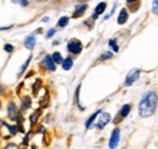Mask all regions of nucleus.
<instances>
[{
  "instance_id": "8",
  "label": "nucleus",
  "mask_w": 158,
  "mask_h": 149,
  "mask_svg": "<svg viewBox=\"0 0 158 149\" xmlns=\"http://www.w3.org/2000/svg\"><path fill=\"white\" fill-rule=\"evenodd\" d=\"M34 45H35V36H34L33 34H29V35L26 38V40H25V46H26L27 49L32 50V49L34 47Z\"/></svg>"
},
{
  "instance_id": "19",
  "label": "nucleus",
  "mask_w": 158,
  "mask_h": 149,
  "mask_svg": "<svg viewBox=\"0 0 158 149\" xmlns=\"http://www.w3.org/2000/svg\"><path fill=\"white\" fill-rule=\"evenodd\" d=\"M29 106H31V100H29V97H26L22 102V108L27 109V108H29Z\"/></svg>"
},
{
  "instance_id": "23",
  "label": "nucleus",
  "mask_w": 158,
  "mask_h": 149,
  "mask_svg": "<svg viewBox=\"0 0 158 149\" xmlns=\"http://www.w3.org/2000/svg\"><path fill=\"white\" fill-rule=\"evenodd\" d=\"M152 10H153V12H154V14H158V0H153Z\"/></svg>"
},
{
  "instance_id": "1",
  "label": "nucleus",
  "mask_w": 158,
  "mask_h": 149,
  "mask_svg": "<svg viewBox=\"0 0 158 149\" xmlns=\"http://www.w3.org/2000/svg\"><path fill=\"white\" fill-rule=\"evenodd\" d=\"M157 107V95L152 91H148L143 95L140 104H139V114L143 118L151 116Z\"/></svg>"
},
{
  "instance_id": "6",
  "label": "nucleus",
  "mask_w": 158,
  "mask_h": 149,
  "mask_svg": "<svg viewBox=\"0 0 158 149\" xmlns=\"http://www.w3.org/2000/svg\"><path fill=\"white\" fill-rule=\"evenodd\" d=\"M8 115L11 119H17V108L14 102H10L8 106Z\"/></svg>"
},
{
  "instance_id": "10",
  "label": "nucleus",
  "mask_w": 158,
  "mask_h": 149,
  "mask_svg": "<svg viewBox=\"0 0 158 149\" xmlns=\"http://www.w3.org/2000/svg\"><path fill=\"white\" fill-rule=\"evenodd\" d=\"M127 20H128V12H127L125 9H122V10H120V14H119V17H118V23H119V24H123V23L127 22Z\"/></svg>"
},
{
  "instance_id": "29",
  "label": "nucleus",
  "mask_w": 158,
  "mask_h": 149,
  "mask_svg": "<svg viewBox=\"0 0 158 149\" xmlns=\"http://www.w3.org/2000/svg\"><path fill=\"white\" fill-rule=\"evenodd\" d=\"M48 21H49V17H44L43 18V22H48Z\"/></svg>"
},
{
  "instance_id": "14",
  "label": "nucleus",
  "mask_w": 158,
  "mask_h": 149,
  "mask_svg": "<svg viewBox=\"0 0 158 149\" xmlns=\"http://www.w3.org/2000/svg\"><path fill=\"white\" fill-rule=\"evenodd\" d=\"M129 112H130V106H129V104H124V106L122 107V109H120V115H122L123 118H125V116L129 114Z\"/></svg>"
},
{
  "instance_id": "13",
  "label": "nucleus",
  "mask_w": 158,
  "mask_h": 149,
  "mask_svg": "<svg viewBox=\"0 0 158 149\" xmlns=\"http://www.w3.org/2000/svg\"><path fill=\"white\" fill-rule=\"evenodd\" d=\"M99 114H101V110H96V112H95V113H94V114H93V115H91V116L89 118V120H88V121L85 122V126H87V128H89V127H90L91 122H93V121H94V120L96 119V116H97Z\"/></svg>"
},
{
  "instance_id": "30",
  "label": "nucleus",
  "mask_w": 158,
  "mask_h": 149,
  "mask_svg": "<svg viewBox=\"0 0 158 149\" xmlns=\"http://www.w3.org/2000/svg\"><path fill=\"white\" fill-rule=\"evenodd\" d=\"M78 2H87V0H78Z\"/></svg>"
},
{
  "instance_id": "26",
  "label": "nucleus",
  "mask_w": 158,
  "mask_h": 149,
  "mask_svg": "<svg viewBox=\"0 0 158 149\" xmlns=\"http://www.w3.org/2000/svg\"><path fill=\"white\" fill-rule=\"evenodd\" d=\"M39 114H40V110H37V113H34V114L31 116V120H32V121H34V120L39 116Z\"/></svg>"
},
{
  "instance_id": "4",
  "label": "nucleus",
  "mask_w": 158,
  "mask_h": 149,
  "mask_svg": "<svg viewBox=\"0 0 158 149\" xmlns=\"http://www.w3.org/2000/svg\"><path fill=\"white\" fill-rule=\"evenodd\" d=\"M119 139H120V131L119 128H114L110 139V149H116L119 143Z\"/></svg>"
},
{
  "instance_id": "18",
  "label": "nucleus",
  "mask_w": 158,
  "mask_h": 149,
  "mask_svg": "<svg viewBox=\"0 0 158 149\" xmlns=\"http://www.w3.org/2000/svg\"><path fill=\"white\" fill-rule=\"evenodd\" d=\"M67 23H68V17H61L60 20H58V26L60 27H64V26H67Z\"/></svg>"
},
{
  "instance_id": "21",
  "label": "nucleus",
  "mask_w": 158,
  "mask_h": 149,
  "mask_svg": "<svg viewBox=\"0 0 158 149\" xmlns=\"http://www.w3.org/2000/svg\"><path fill=\"white\" fill-rule=\"evenodd\" d=\"M15 4H20L21 6H27L28 5V0H11Z\"/></svg>"
},
{
  "instance_id": "15",
  "label": "nucleus",
  "mask_w": 158,
  "mask_h": 149,
  "mask_svg": "<svg viewBox=\"0 0 158 149\" xmlns=\"http://www.w3.org/2000/svg\"><path fill=\"white\" fill-rule=\"evenodd\" d=\"M52 58H54L55 63H62V62H63V61H62V56H61L60 52H55V53L52 55Z\"/></svg>"
},
{
  "instance_id": "12",
  "label": "nucleus",
  "mask_w": 158,
  "mask_h": 149,
  "mask_svg": "<svg viewBox=\"0 0 158 149\" xmlns=\"http://www.w3.org/2000/svg\"><path fill=\"white\" fill-rule=\"evenodd\" d=\"M105 9H106V3H100V4L95 8V14H96V16H99V15L104 14Z\"/></svg>"
},
{
  "instance_id": "25",
  "label": "nucleus",
  "mask_w": 158,
  "mask_h": 149,
  "mask_svg": "<svg viewBox=\"0 0 158 149\" xmlns=\"http://www.w3.org/2000/svg\"><path fill=\"white\" fill-rule=\"evenodd\" d=\"M4 49H5V51H6V52H12V51H14V46H12V45H10V44H6Z\"/></svg>"
},
{
  "instance_id": "11",
  "label": "nucleus",
  "mask_w": 158,
  "mask_h": 149,
  "mask_svg": "<svg viewBox=\"0 0 158 149\" xmlns=\"http://www.w3.org/2000/svg\"><path fill=\"white\" fill-rule=\"evenodd\" d=\"M72 65H73V61H72V58H66L63 62H62V68L64 69V70H69L71 68H72Z\"/></svg>"
},
{
  "instance_id": "3",
  "label": "nucleus",
  "mask_w": 158,
  "mask_h": 149,
  "mask_svg": "<svg viewBox=\"0 0 158 149\" xmlns=\"http://www.w3.org/2000/svg\"><path fill=\"white\" fill-rule=\"evenodd\" d=\"M139 77H140V70H139V69H133V70H130V71L128 73L127 78H125V85H127V86L133 85V84L137 80Z\"/></svg>"
},
{
  "instance_id": "24",
  "label": "nucleus",
  "mask_w": 158,
  "mask_h": 149,
  "mask_svg": "<svg viewBox=\"0 0 158 149\" xmlns=\"http://www.w3.org/2000/svg\"><path fill=\"white\" fill-rule=\"evenodd\" d=\"M56 33V29L55 28H51V29H49L48 30V34H46V38H51L54 34Z\"/></svg>"
},
{
  "instance_id": "16",
  "label": "nucleus",
  "mask_w": 158,
  "mask_h": 149,
  "mask_svg": "<svg viewBox=\"0 0 158 149\" xmlns=\"http://www.w3.org/2000/svg\"><path fill=\"white\" fill-rule=\"evenodd\" d=\"M29 61H31V57H28V59H27V61L23 63V65L21 67V69H20V71H18V77H20V75H22V74L25 73V69L28 67V64H29Z\"/></svg>"
},
{
  "instance_id": "17",
  "label": "nucleus",
  "mask_w": 158,
  "mask_h": 149,
  "mask_svg": "<svg viewBox=\"0 0 158 149\" xmlns=\"http://www.w3.org/2000/svg\"><path fill=\"white\" fill-rule=\"evenodd\" d=\"M112 56H113V53L110 52V51H107V52H105V53H102V55L100 56V61H106V59L111 58Z\"/></svg>"
},
{
  "instance_id": "7",
  "label": "nucleus",
  "mask_w": 158,
  "mask_h": 149,
  "mask_svg": "<svg viewBox=\"0 0 158 149\" xmlns=\"http://www.w3.org/2000/svg\"><path fill=\"white\" fill-rule=\"evenodd\" d=\"M44 65H45L49 70L54 71V70H55V61H54V58H52L51 56H46V57L44 58Z\"/></svg>"
},
{
  "instance_id": "28",
  "label": "nucleus",
  "mask_w": 158,
  "mask_h": 149,
  "mask_svg": "<svg viewBox=\"0 0 158 149\" xmlns=\"http://www.w3.org/2000/svg\"><path fill=\"white\" fill-rule=\"evenodd\" d=\"M127 2H128L129 4H131V3H134V2H137V0H127Z\"/></svg>"
},
{
  "instance_id": "22",
  "label": "nucleus",
  "mask_w": 158,
  "mask_h": 149,
  "mask_svg": "<svg viewBox=\"0 0 158 149\" xmlns=\"http://www.w3.org/2000/svg\"><path fill=\"white\" fill-rule=\"evenodd\" d=\"M110 46H111V47L114 50V52H118L119 47L117 46V44H116V40H114V39H111V40H110Z\"/></svg>"
},
{
  "instance_id": "5",
  "label": "nucleus",
  "mask_w": 158,
  "mask_h": 149,
  "mask_svg": "<svg viewBox=\"0 0 158 149\" xmlns=\"http://www.w3.org/2000/svg\"><path fill=\"white\" fill-rule=\"evenodd\" d=\"M110 120H111V115L108 114V113H104V114H101V116H100V119H99V122H97V125H96V127L97 128H104L108 122H110Z\"/></svg>"
},
{
  "instance_id": "9",
  "label": "nucleus",
  "mask_w": 158,
  "mask_h": 149,
  "mask_svg": "<svg viewBox=\"0 0 158 149\" xmlns=\"http://www.w3.org/2000/svg\"><path fill=\"white\" fill-rule=\"evenodd\" d=\"M87 8H88V5H87V4L78 5V6L75 8V11H74V14H73V17H74V18H77V17H79V16H82V15L84 14V11L87 10Z\"/></svg>"
},
{
  "instance_id": "27",
  "label": "nucleus",
  "mask_w": 158,
  "mask_h": 149,
  "mask_svg": "<svg viewBox=\"0 0 158 149\" xmlns=\"http://www.w3.org/2000/svg\"><path fill=\"white\" fill-rule=\"evenodd\" d=\"M5 149H17V147H16L15 144H9V145H8Z\"/></svg>"
},
{
  "instance_id": "20",
  "label": "nucleus",
  "mask_w": 158,
  "mask_h": 149,
  "mask_svg": "<svg viewBox=\"0 0 158 149\" xmlns=\"http://www.w3.org/2000/svg\"><path fill=\"white\" fill-rule=\"evenodd\" d=\"M3 125H4V126H6V127L10 130V132H11L12 135H15V133L17 132V127H16V126H10L9 124H6V122H4V121H3Z\"/></svg>"
},
{
  "instance_id": "2",
  "label": "nucleus",
  "mask_w": 158,
  "mask_h": 149,
  "mask_svg": "<svg viewBox=\"0 0 158 149\" xmlns=\"http://www.w3.org/2000/svg\"><path fill=\"white\" fill-rule=\"evenodd\" d=\"M67 47H68L69 52H72V53H79V52L82 51V49H83V45H82V43L79 41L78 39H72L68 43Z\"/></svg>"
}]
</instances>
